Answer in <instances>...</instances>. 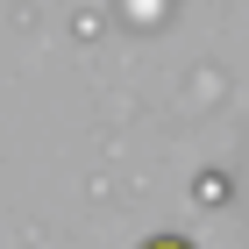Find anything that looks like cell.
<instances>
[{
  "mask_svg": "<svg viewBox=\"0 0 249 249\" xmlns=\"http://www.w3.org/2000/svg\"><path fill=\"white\" fill-rule=\"evenodd\" d=\"M142 249H192V242H178V235H157V242H142Z\"/></svg>",
  "mask_w": 249,
  "mask_h": 249,
  "instance_id": "6da1fadb",
  "label": "cell"
}]
</instances>
